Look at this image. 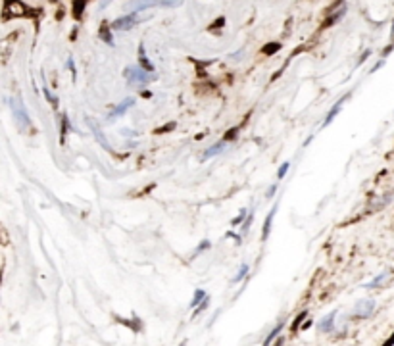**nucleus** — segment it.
Listing matches in <instances>:
<instances>
[{"mask_svg":"<svg viewBox=\"0 0 394 346\" xmlns=\"http://www.w3.org/2000/svg\"><path fill=\"white\" fill-rule=\"evenodd\" d=\"M100 39H102V41H104L106 44H110V46L114 44V37H112V31H110V27H108L106 23H104V25L100 27Z\"/></svg>","mask_w":394,"mask_h":346,"instance_id":"f8f14e48","label":"nucleus"},{"mask_svg":"<svg viewBox=\"0 0 394 346\" xmlns=\"http://www.w3.org/2000/svg\"><path fill=\"white\" fill-rule=\"evenodd\" d=\"M342 14H344V12H336L334 16H331V18H329V20H327V21L323 23V27H329V25H333L334 21H338V20L342 18Z\"/></svg>","mask_w":394,"mask_h":346,"instance_id":"6ab92c4d","label":"nucleus"},{"mask_svg":"<svg viewBox=\"0 0 394 346\" xmlns=\"http://www.w3.org/2000/svg\"><path fill=\"white\" fill-rule=\"evenodd\" d=\"M389 275H391V273H389V271H385V273L377 275V277H375V279H373L371 283H367L365 286H367V288H375V286H379V285L383 283V281H387V279H389Z\"/></svg>","mask_w":394,"mask_h":346,"instance_id":"ddd939ff","label":"nucleus"},{"mask_svg":"<svg viewBox=\"0 0 394 346\" xmlns=\"http://www.w3.org/2000/svg\"><path fill=\"white\" fill-rule=\"evenodd\" d=\"M275 190H277V183H275V185H271V187H270V190H268V198H271L273 194H275Z\"/></svg>","mask_w":394,"mask_h":346,"instance_id":"cd10ccee","label":"nucleus"},{"mask_svg":"<svg viewBox=\"0 0 394 346\" xmlns=\"http://www.w3.org/2000/svg\"><path fill=\"white\" fill-rule=\"evenodd\" d=\"M383 346H394V333L389 337V339H387V343H385Z\"/></svg>","mask_w":394,"mask_h":346,"instance_id":"c85d7f7f","label":"nucleus"},{"mask_svg":"<svg viewBox=\"0 0 394 346\" xmlns=\"http://www.w3.org/2000/svg\"><path fill=\"white\" fill-rule=\"evenodd\" d=\"M244 216H246V210H241V214H239V216L233 220V225H239V223L244 220Z\"/></svg>","mask_w":394,"mask_h":346,"instance_id":"393cba45","label":"nucleus"},{"mask_svg":"<svg viewBox=\"0 0 394 346\" xmlns=\"http://www.w3.org/2000/svg\"><path fill=\"white\" fill-rule=\"evenodd\" d=\"M252 220H254V214L250 212V214H248V221H244V223H243V231H244V233L248 231V227H250V223H252Z\"/></svg>","mask_w":394,"mask_h":346,"instance_id":"b1692460","label":"nucleus"},{"mask_svg":"<svg viewBox=\"0 0 394 346\" xmlns=\"http://www.w3.org/2000/svg\"><path fill=\"white\" fill-rule=\"evenodd\" d=\"M289 167H290V163L289 162H285V163H281V167H279V173H277V179H283L285 175H287V171H289Z\"/></svg>","mask_w":394,"mask_h":346,"instance_id":"a211bd4d","label":"nucleus"},{"mask_svg":"<svg viewBox=\"0 0 394 346\" xmlns=\"http://www.w3.org/2000/svg\"><path fill=\"white\" fill-rule=\"evenodd\" d=\"M139 14L137 12H131V14H127V16H123V18H118L114 23H112V27L114 29H120V31H127V29H131L133 25H137L139 23Z\"/></svg>","mask_w":394,"mask_h":346,"instance_id":"7ed1b4c3","label":"nucleus"},{"mask_svg":"<svg viewBox=\"0 0 394 346\" xmlns=\"http://www.w3.org/2000/svg\"><path fill=\"white\" fill-rule=\"evenodd\" d=\"M277 208H279V202L277 204H273V208L270 210V214H268V218H266V223H264V231H262V239L266 241L268 237H270V231H271V223H273V218H275V214H277Z\"/></svg>","mask_w":394,"mask_h":346,"instance_id":"0eeeda50","label":"nucleus"},{"mask_svg":"<svg viewBox=\"0 0 394 346\" xmlns=\"http://www.w3.org/2000/svg\"><path fill=\"white\" fill-rule=\"evenodd\" d=\"M283 325H285V323H283V321H281V323H279V325H277V327H275V329H273L271 333H270V337H268V339H266V341H264V346H270V345H271V341H273V339H277V335H279V333H281V329H283Z\"/></svg>","mask_w":394,"mask_h":346,"instance_id":"2eb2a0df","label":"nucleus"},{"mask_svg":"<svg viewBox=\"0 0 394 346\" xmlns=\"http://www.w3.org/2000/svg\"><path fill=\"white\" fill-rule=\"evenodd\" d=\"M123 75L129 81V85H135V87H143V85H146V83H150V81L156 79V75L148 73L141 65H129V67H125Z\"/></svg>","mask_w":394,"mask_h":346,"instance_id":"f257e3e1","label":"nucleus"},{"mask_svg":"<svg viewBox=\"0 0 394 346\" xmlns=\"http://www.w3.org/2000/svg\"><path fill=\"white\" fill-rule=\"evenodd\" d=\"M62 120H63V125H62V129H60V141L63 142V139H65V133H67V116L63 114V116H62Z\"/></svg>","mask_w":394,"mask_h":346,"instance_id":"412c9836","label":"nucleus"},{"mask_svg":"<svg viewBox=\"0 0 394 346\" xmlns=\"http://www.w3.org/2000/svg\"><path fill=\"white\" fill-rule=\"evenodd\" d=\"M348 96H350V95H344L342 98H340V100H338V102H336V104H334L333 108H331V112H329V114H327V118L323 120V127H327L329 123H331V122H333L334 116H336V114H338V112L342 110V104H344V102L348 100Z\"/></svg>","mask_w":394,"mask_h":346,"instance_id":"423d86ee","label":"nucleus"},{"mask_svg":"<svg viewBox=\"0 0 394 346\" xmlns=\"http://www.w3.org/2000/svg\"><path fill=\"white\" fill-rule=\"evenodd\" d=\"M336 312H331V314L327 315V317H323L321 319V323H319V329L323 331V333H329V331H333V319Z\"/></svg>","mask_w":394,"mask_h":346,"instance_id":"9b49d317","label":"nucleus"},{"mask_svg":"<svg viewBox=\"0 0 394 346\" xmlns=\"http://www.w3.org/2000/svg\"><path fill=\"white\" fill-rule=\"evenodd\" d=\"M173 127H175V123H169V125H164V127H162V129H158L156 133H166V131H171Z\"/></svg>","mask_w":394,"mask_h":346,"instance_id":"bb28decb","label":"nucleus"},{"mask_svg":"<svg viewBox=\"0 0 394 346\" xmlns=\"http://www.w3.org/2000/svg\"><path fill=\"white\" fill-rule=\"evenodd\" d=\"M279 48H281V44H277V42H270V46H266V48H264V54H268V56H270V54H273V52H277Z\"/></svg>","mask_w":394,"mask_h":346,"instance_id":"aec40b11","label":"nucleus"},{"mask_svg":"<svg viewBox=\"0 0 394 346\" xmlns=\"http://www.w3.org/2000/svg\"><path fill=\"white\" fill-rule=\"evenodd\" d=\"M223 148H225V142H217V144H213V146H210L208 150H204V154H202V158H200V160H202V162H204V160H210V158H212V156H215V154H219V152H221Z\"/></svg>","mask_w":394,"mask_h":346,"instance_id":"1a4fd4ad","label":"nucleus"},{"mask_svg":"<svg viewBox=\"0 0 394 346\" xmlns=\"http://www.w3.org/2000/svg\"><path fill=\"white\" fill-rule=\"evenodd\" d=\"M373 310H375V300L365 298V300H360V302L354 306L352 315H354V317H360V319H365V317H369V315L373 314Z\"/></svg>","mask_w":394,"mask_h":346,"instance_id":"20e7f679","label":"nucleus"},{"mask_svg":"<svg viewBox=\"0 0 394 346\" xmlns=\"http://www.w3.org/2000/svg\"><path fill=\"white\" fill-rule=\"evenodd\" d=\"M67 67L71 69V73H75V67H73V60H69V62H67Z\"/></svg>","mask_w":394,"mask_h":346,"instance_id":"c756f323","label":"nucleus"},{"mask_svg":"<svg viewBox=\"0 0 394 346\" xmlns=\"http://www.w3.org/2000/svg\"><path fill=\"white\" fill-rule=\"evenodd\" d=\"M306 312H302V314H298V317H296V319H294V323H292V329H298V327H300V323H302L304 319H306Z\"/></svg>","mask_w":394,"mask_h":346,"instance_id":"4be33fe9","label":"nucleus"},{"mask_svg":"<svg viewBox=\"0 0 394 346\" xmlns=\"http://www.w3.org/2000/svg\"><path fill=\"white\" fill-rule=\"evenodd\" d=\"M85 6H87V2H85V0H77V2H73V16H75V18H81V16H83Z\"/></svg>","mask_w":394,"mask_h":346,"instance_id":"4468645a","label":"nucleus"},{"mask_svg":"<svg viewBox=\"0 0 394 346\" xmlns=\"http://www.w3.org/2000/svg\"><path fill=\"white\" fill-rule=\"evenodd\" d=\"M12 110H14L16 120H18L21 125H25V127L31 125V120H29V116H27V112H25L23 102H21V96H16V98H14V102H12Z\"/></svg>","mask_w":394,"mask_h":346,"instance_id":"f03ea898","label":"nucleus"},{"mask_svg":"<svg viewBox=\"0 0 394 346\" xmlns=\"http://www.w3.org/2000/svg\"><path fill=\"white\" fill-rule=\"evenodd\" d=\"M208 298V294H206V290H202V288H198V290H194V296H192V300H190V308H198V304H202L204 300Z\"/></svg>","mask_w":394,"mask_h":346,"instance_id":"9d476101","label":"nucleus"},{"mask_svg":"<svg viewBox=\"0 0 394 346\" xmlns=\"http://www.w3.org/2000/svg\"><path fill=\"white\" fill-rule=\"evenodd\" d=\"M246 275H248V265H246V264H243V265H241V269H239V273L235 275L233 283H239V281H243Z\"/></svg>","mask_w":394,"mask_h":346,"instance_id":"dca6fc26","label":"nucleus"},{"mask_svg":"<svg viewBox=\"0 0 394 346\" xmlns=\"http://www.w3.org/2000/svg\"><path fill=\"white\" fill-rule=\"evenodd\" d=\"M237 133H239V127H233V129H229V131L225 133V137H223V142H227V141H233V139H237Z\"/></svg>","mask_w":394,"mask_h":346,"instance_id":"f3484780","label":"nucleus"},{"mask_svg":"<svg viewBox=\"0 0 394 346\" xmlns=\"http://www.w3.org/2000/svg\"><path fill=\"white\" fill-rule=\"evenodd\" d=\"M185 345H187V341H185V343H181V345H179V346H185Z\"/></svg>","mask_w":394,"mask_h":346,"instance_id":"7c9ffc66","label":"nucleus"},{"mask_svg":"<svg viewBox=\"0 0 394 346\" xmlns=\"http://www.w3.org/2000/svg\"><path fill=\"white\" fill-rule=\"evenodd\" d=\"M208 304H210V298H206V300H204V302H202V304H200V306L194 310V315H198L200 312H204V310L208 308Z\"/></svg>","mask_w":394,"mask_h":346,"instance_id":"5701e85b","label":"nucleus"},{"mask_svg":"<svg viewBox=\"0 0 394 346\" xmlns=\"http://www.w3.org/2000/svg\"><path fill=\"white\" fill-rule=\"evenodd\" d=\"M139 63H141V67L143 69H146L148 73L154 71V65L148 62V58H146V52H145V44H139Z\"/></svg>","mask_w":394,"mask_h":346,"instance_id":"6e6552de","label":"nucleus"},{"mask_svg":"<svg viewBox=\"0 0 394 346\" xmlns=\"http://www.w3.org/2000/svg\"><path fill=\"white\" fill-rule=\"evenodd\" d=\"M206 248H210V241H202L200 246L196 248V252H202V250H206Z\"/></svg>","mask_w":394,"mask_h":346,"instance_id":"a878e982","label":"nucleus"},{"mask_svg":"<svg viewBox=\"0 0 394 346\" xmlns=\"http://www.w3.org/2000/svg\"><path fill=\"white\" fill-rule=\"evenodd\" d=\"M133 104H135V98H131V96H129V98H125L122 104H118V108H114V110H112V114H110V120H114V118H120V116H123V114H125V112H127V110H129V108H131Z\"/></svg>","mask_w":394,"mask_h":346,"instance_id":"39448f33","label":"nucleus"}]
</instances>
